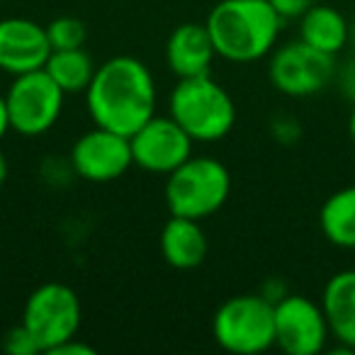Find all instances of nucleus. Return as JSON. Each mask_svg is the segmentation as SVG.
<instances>
[{
  "instance_id": "f257e3e1",
  "label": "nucleus",
  "mask_w": 355,
  "mask_h": 355,
  "mask_svg": "<svg viewBox=\"0 0 355 355\" xmlns=\"http://www.w3.org/2000/svg\"><path fill=\"white\" fill-rule=\"evenodd\" d=\"M85 107L98 127L132 137L156 114V80L134 56H112L95 69L85 90Z\"/></svg>"
},
{
  "instance_id": "f03ea898",
  "label": "nucleus",
  "mask_w": 355,
  "mask_h": 355,
  "mask_svg": "<svg viewBox=\"0 0 355 355\" xmlns=\"http://www.w3.org/2000/svg\"><path fill=\"white\" fill-rule=\"evenodd\" d=\"M205 25L217 56L232 64H253L272 54L285 20L268 0H219Z\"/></svg>"
},
{
  "instance_id": "7ed1b4c3",
  "label": "nucleus",
  "mask_w": 355,
  "mask_h": 355,
  "mask_svg": "<svg viewBox=\"0 0 355 355\" xmlns=\"http://www.w3.org/2000/svg\"><path fill=\"white\" fill-rule=\"evenodd\" d=\"M168 112L193 141L205 144L224 139L236 124V105L212 76L178 78L168 98Z\"/></svg>"
},
{
  "instance_id": "20e7f679",
  "label": "nucleus",
  "mask_w": 355,
  "mask_h": 355,
  "mask_svg": "<svg viewBox=\"0 0 355 355\" xmlns=\"http://www.w3.org/2000/svg\"><path fill=\"white\" fill-rule=\"evenodd\" d=\"M232 193L227 166L212 156H190L183 166L168 173L166 205L171 214L205 219L224 207Z\"/></svg>"
},
{
  "instance_id": "39448f33",
  "label": "nucleus",
  "mask_w": 355,
  "mask_h": 355,
  "mask_svg": "<svg viewBox=\"0 0 355 355\" xmlns=\"http://www.w3.org/2000/svg\"><path fill=\"white\" fill-rule=\"evenodd\" d=\"M212 336L234 355H258L275 345V304L258 295H236L212 316Z\"/></svg>"
},
{
  "instance_id": "423d86ee",
  "label": "nucleus",
  "mask_w": 355,
  "mask_h": 355,
  "mask_svg": "<svg viewBox=\"0 0 355 355\" xmlns=\"http://www.w3.org/2000/svg\"><path fill=\"white\" fill-rule=\"evenodd\" d=\"M83 309L73 287L64 282H44L25 302L20 324L30 331L40 353H51L78 336Z\"/></svg>"
},
{
  "instance_id": "0eeeda50",
  "label": "nucleus",
  "mask_w": 355,
  "mask_h": 355,
  "mask_svg": "<svg viewBox=\"0 0 355 355\" xmlns=\"http://www.w3.org/2000/svg\"><path fill=\"white\" fill-rule=\"evenodd\" d=\"M336 69V56L295 40L272 49L268 76L277 93L287 98H311L334 83Z\"/></svg>"
},
{
  "instance_id": "6e6552de",
  "label": "nucleus",
  "mask_w": 355,
  "mask_h": 355,
  "mask_svg": "<svg viewBox=\"0 0 355 355\" xmlns=\"http://www.w3.org/2000/svg\"><path fill=\"white\" fill-rule=\"evenodd\" d=\"M66 93L44 69L15 76L6 93L10 129L22 137L46 134L64 112Z\"/></svg>"
},
{
  "instance_id": "1a4fd4ad",
  "label": "nucleus",
  "mask_w": 355,
  "mask_h": 355,
  "mask_svg": "<svg viewBox=\"0 0 355 355\" xmlns=\"http://www.w3.org/2000/svg\"><path fill=\"white\" fill-rule=\"evenodd\" d=\"M331 338L321 302L287 292L275 302V345L287 355H319Z\"/></svg>"
},
{
  "instance_id": "9d476101",
  "label": "nucleus",
  "mask_w": 355,
  "mask_h": 355,
  "mask_svg": "<svg viewBox=\"0 0 355 355\" xmlns=\"http://www.w3.org/2000/svg\"><path fill=\"white\" fill-rule=\"evenodd\" d=\"M71 166L76 175L88 183H112L134 166L132 141L127 134L95 124L80 134L71 148Z\"/></svg>"
},
{
  "instance_id": "9b49d317",
  "label": "nucleus",
  "mask_w": 355,
  "mask_h": 355,
  "mask_svg": "<svg viewBox=\"0 0 355 355\" xmlns=\"http://www.w3.org/2000/svg\"><path fill=\"white\" fill-rule=\"evenodd\" d=\"M134 166L148 173L168 175L193 156V137L175 119L153 114L129 137Z\"/></svg>"
},
{
  "instance_id": "f8f14e48",
  "label": "nucleus",
  "mask_w": 355,
  "mask_h": 355,
  "mask_svg": "<svg viewBox=\"0 0 355 355\" xmlns=\"http://www.w3.org/2000/svg\"><path fill=\"white\" fill-rule=\"evenodd\" d=\"M51 54L46 27L30 17H3L0 20V71L22 76L44 69Z\"/></svg>"
},
{
  "instance_id": "ddd939ff",
  "label": "nucleus",
  "mask_w": 355,
  "mask_h": 355,
  "mask_svg": "<svg viewBox=\"0 0 355 355\" xmlns=\"http://www.w3.org/2000/svg\"><path fill=\"white\" fill-rule=\"evenodd\" d=\"M217 49L205 22H183L166 42V64L178 78L209 76Z\"/></svg>"
},
{
  "instance_id": "4468645a",
  "label": "nucleus",
  "mask_w": 355,
  "mask_h": 355,
  "mask_svg": "<svg viewBox=\"0 0 355 355\" xmlns=\"http://www.w3.org/2000/svg\"><path fill=\"white\" fill-rule=\"evenodd\" d=\"M331 338L338 340L336 353H355V268L338 270L326 280L321 292Z\"/></svg>"
},
{
  "instance_id": "2eb2a0df",
  "label": "nucleus",
  "mask_w": 355,
  "mask_h": 355,
  "mask_svg": "<svg viewBox=\"0 0 355 355\" xmlns=\"http://www.w3.org/2000/svg\"><path fill=\"white\" fill-rule=\"evenodd\" d=\"M207 234L200 227V219L171 214L161 229V256L175 270H193L207 258Z\"/></svg>"
},
{
  "instance_id": "dca6fc26",
  "label": "nucleus",
  "mask_w": 355,
  "mask_h": 355,
  "mask_svg": "<svg viewBox=\"0 0 355 355\" xmlns=\"http://www.w3.org/2000/svg\"><path fill=\"white\" fill-rule=\"evenodd\" d=\"M300 40L324 54L338 56L350 42V22L331 6H314L300 17Z\"/></svg>"
},
{
  "instance_id": "f3484780",
  "label": "nucleus",
  "mask_w": 355,
  "mask_h": 355,
  "mask_svg": "<svg viewBox=\"0 0 355 355\" xmlns=\"http://www.w3.org/2000/svg\"><path fill=\"white\" fill-rule=\"evenodd\" d=\"M319 229L336 248L355 251V183L331 193L319 207Z\"/></svg>"
},
{
  "instance_id": "a211bd4d",
  "label": "nucleus",
  "mask_w": 355,
  "mask_h": 355,
  "mask_svg": "<svg viewBox=\"0 0 355 355\" xmlns=\"http://www.w3.org/2000/svg\"><path fill=\"white\" fill-rule=\"evenodd\" d=\"M98 66L93 64L88 51L80 49H54L44 64V71L56 80L66 95L69 93H85L95 76Z\"/></svg>"
},
{
  "instance_id": "6ab92c4d",
  "label": "nucleus",
  "mask_w": 355,
  "mask_h": 355,
  "mask_svg": "<svg viewBox=\"0 0 355 355\" xmlns=\"http://www.w3.org/2000/svg\"><path fill=\"white\" fill-rule=\"evenodd\" d=\"M51 51L54 49H80L88 40V27L83 20L73 15H61L46 25Z\"/></svg>"
},
{
  "instance_id": "aec40b11",
  "label": "nucleus",
  "mask_w": 355,
  "mask_h": 355,
  "mask_svg": "<svg viewBox=\"0 0 355 355\" xmlns=\"http://www.w3.org/2000/svg\"><path fill=\"white\" fill-rule=\"evenodd\" d=\"M3 348H6L10 355H35V353H40L35 338H32L30 331H27L22 324L12 326V329L8 331L6 338H3Z\"/></svg>"
},
{
  "instance_id": "412c9836",
  "label": "nucleus",
  "mask_w": 355,
  "mask_h": 355,
  "mask_svg": "<svg viewBox=\"0 0 355 355\" xmlns=\"http://www.w3.org/2000/svg\"><path fill=\"white\" fill-rule=\"evenodd\" d=\"M336 83L338 90L350 105H355V54L348 56L343 64L336 69Z\"/></svg>"
},
{
  "instance_id": "4be33fe9",
  "label": "nucleus",
  "mask_w": 355,
  "mask_h": 355,
  "mask_svg": "<svg viewBox=\"0 0 355 355\" xmlns=\"http://www.w3.org/2000/svg\"><path fill=\"white\" fill-rule=\"evenodd\" d=\"M268 3H270L277 15L287 22V20H300V17L314 6L316 0H268Z\"/></svg>"
},
{
  "instance_id": "5701e85b",
  "label": "nucleus",
  "mask_w": 355,
  "mask_h": 355,
  "mask_svg": "<svg viewBox=\"0 0 355 355\" xmlns=\"http://www.w3.org/2000/svg\"><path fill=\"white\" fill-rule=\"evenodd\" d=\"M272 132H275V137L280 144H295L297 139H300L302 129H300V124H297V119L285 117V119H277Z\"/></svg>"
},
{
  "instance_id": "b1692460",
  "label": "nucleus",
  "mask_w": 355,
  "mask_h": 355,
  "mask_svg": "<svg viewBox=\"0 0 355 355\" xmlns=\"http://www.w3.org/2000/svg\"><path fill=\"white\" fill-rule=\"evenodd\" d=\"M49 355H95V348L88 343H78L73 336V338H69L66 343H61L59 348L51 350Z\"/></svg>"
},
{
  "instance_id": "393cba45",
  "label": "nucleus",
  "mask_w": 355,
  "mask_h": 355,
  "mask_svg": "<svg viewBox=\"0 0 355 355\" xmlns=\"http://www.w3.org/2000/svg\"><path fill=\"white\" fill-rule=\"evenodd\" d=\"M8 132H10V114H8L6 95H0V141H3V137Z\"/></svg>"
},
{
  "instance_id": "a878e982",
  "label": "nucleus",
  "mask_w": 355,
  "mask_h": 355,
  "mask_svg": "<svg viewBox=\"0 0 355 355\" xmlns=\"http://www.w3.org/2000/svg\"><path fill=\"white\" fill-rule=\"evenodd\" d=\"M8 173H10V166H8V158H6V153L0 151V188L6 185V180H8Z\"/></svg>"
},
{
  "instance_id": "bb28decb",
  "label": "nucleus",
  "mask_w": 355,
  "mask_h": 355,
  "mask_svg": "<svg viewBox=\"0 0 355 355\" xmlns=\"http://www.w3.org/2000/svg\"><path fill=\"white\" fill-rule=\"evenodd\" d=\"M348 134H350V141L355 144V105L350 110V117H348Z\"/></svg>"
}]
</instances>
